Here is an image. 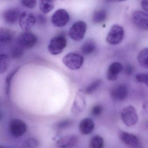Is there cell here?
<instances>
[{
	"label": "cell",
	"instance_id": "f1b7e54d",
	"mask_svg": "<svg viewBox=\"0 0 148 148\" xmlns=\"http://www.w3.org/2000/svg\"><path fill=\"white\" fill-rule=\"evenodd\" d=\"M23 145L24 147L26 148H35L38 147V142L36 138L30 137L27 138L25 141Z\"/></svg>",
	"mask_w": 148,
	"mask_h": 148
},
{
	"label": "cell",
	"instance_id": "7a4b0ae2",
	"mask_svg": "<svg viewBox=\"0 0 148 148\" xmlns=\"http://www.w3.org/2000/svg\"><path fill=\"white\" fill-rule=\"evenodd\" d=\"M38 41V37L31 31H24L17 39L18 45L24 49H30L35 46Z\"/></svg>",
	"mask_w": 148,
	"mask_h": 148
},
{
	"label": "cell",
	"instance_id": "f546056e",
	"mask_svg": "<svg viewBox=\"0 0 148 148\" xmlns=\"http://www.w3.org/2000/svg\"><path fill=\"white\" fill-rule=\"evenodd\" d=\"M137 82L141 84H143L148 86V74L147 73H138L136 76Z\"/></svg>",
	"mask_w": 148,
	"mask_h": 148
},
{
	"label": "cell",
	"instance_id": "d6986e66",
	"mask_svg": "<svg viewBox=\"0 0 148 148\" xmlns=\"http://www.w3.org/2000/svg\"><path fill=\"white\" fill-rule=\"evenodd\" d=\"M54 7V0H40L39 8L44 14L51 12Z\"/></svg>",
	"mask_w": 148,
	"mask_h": 148
},
{
	"label": "cell",
	"instance_id": "5b68a950",
	"mask_svg": "<svg viewBox=\"0 0 148 148\" xmlns=\"http://www.w3.org/2000/svg\"><path fill=\"white\" fill-rule=\"evenodd\" d=\"M124 38V30L121 26L114 25L111 28L106 37L108 44L116 45L121 43Z\"/></svg>",
	"mask_w": 148,
	"mask_h": 148
},
{
	"label": "cell",
	"instance_id": "6da1fadb",
	"mask_svg": "<svg viewBox=\"0 0 148 148\" xmlns=\"http://www.w3.org/2000/svg\"><path fill=\"white\" fill-rule=\"evenodd\" d=\"M8 130L10 134L14 137H21L27 132V125L22 119H13L9 122Z\"/></svg>",
	"mask_w": 148,
	"mask_h": 148
},
{
	"label": "cell",
	"instance_id": "ba28073f",
	"mask_svg": "<svg viewBox=\"0 0 148 148\" xmlns=\"http://www.w3.org/2000/svg\"><path fill=\"white\" fill-rule=\"evenodd\" d=\"M86 107L85 92L82 90H79L76 93L73 104L71 107V112L75 115H79L84 110Z\"/></svg>",
	"mask_w": 148,
	"mask_h": 148
},
{
	"label": "cell",
	"instance_id": "8992f818",
	"mask_svg": "<svg viewBox=\"0 0 148 148\" xmlns=\"http://www.w3.org/2000/svg\"><path fill=\"white\" fill-rule=\"evenodd\" d=\"M86 28L87 25L85 22L82 21H77L70 28L69 36L74 41H81L84 37Z\"/></svg>",
	"mask_w": 148,
	"mask_h": 148
},
{
	"label": "cell",
	"instance_id": "4316f807",
	"mask_svg": "<svg viewBox=\"0 0 148 148\" xmlns=\"http://www.w3.org/2000/svg\"><path fill=\"white\" fill-rule=\"evenodd\" d=\"M24 53V49L19 45L13 47L11 49V57L14 59H18L21 58Z\"/></svg>",
	"mask_w": 148,
	"mask_h": 148
},
{
	"label": "cell",
	"instance_id": "d4e9b609",
	"mask_svg": "<svg viewBox=\"0 0 148 148\" xmlns=\"http://www.w3.org/2000/svg\"><path fill=\"white\" fill-rule=\"evenodd\" d=\"M96 49L95 42L92 40H88L81 47L82 52L86 55H89L92 53Z\"/></svg>",
	"mask_w": 148,
	"mask_h": 148
},
{
	"label": "cell",
	"instance_id": "83f0119b",
	"mask_svg": "<svg viewBox=\"0 0 148 148\" xmlns=\"http://www.w3.org/2000/svg\"><path fill=\"white\" fill-rule=\"evenodd\" d=\"M73 123L72 120L71 119H66L60 121L57 123L56 127L59 130H64L70 127Z\"/></svg>",
	"mask_w": 148,
	"mask_h": 148
},
{
	"label": "cell",
	"instance_id": "9a60e30c",
	"mask_svg": "<svg viewBox=\"0 0 148 148\" xmlns=\"http://www.w3.org/2000/svg\"><path fill=\"white\" fill-rule=\"evenodd\" d=\"M123 65L119 62H115L110 65L106 73V78L109 81H113L117 79L119 74L123 71Z\"/></svg>",
	"mask_w": 148,
	"mask_h": 148
},
{
	"label": "cell",
	"instance_id": "5bb4252c",
	"mask_svg": "<svg viewBox=\"0 0 148 148\" xmlns=\"http://www.w3.org/2000/svg\"><path fill=\"white\" fill-rule=\"evenodd\" d=\"M79 138L75 135H69L61 138L57 141L56 145L59 148H71L78 144Z\"/></svg>",
	"mask_w": 148,
	"mask_h": 148
},
{
	"label": "cell",
	"instance_id": "d590c367",
	"mask_svg": "<svg viewBox=\"0 0 148 148\" xmlns=\"http://www.w3.org/2000/svg\"><path fill=\"white\" fill-rule=\"evenodd\" d=\"M2 114L1 112H0V120L2 119Z\"/></svg>",
	"mask_w": 148,
	"mask_h": 148
},
{
	"label": "cell",
	"instance_id": "7c38bea8",
	"mask_svg": "<svg viewBox=\"0 0 148 148\" xmlns=\"http://www.w3.org/2000/svg\"><path fill=\"white\" fill-rule=\"evenodd\" d=\"M128 94V90L125 84H119L114 87L111 92V97L114 101H123L127 98Z\"/></svg>",
	"mask_w": 148,
	"mask_h": 148
},
{
	"label": "cell",
	"instance_id": "d6a6232c",
	"mask_svg": "<svg viewBox=\"0 0 148 148\" xmlns=\"http://www.w3.org/2000/svg\"><path fill=\"white\" fill-rule=\"evenodd\" d=\"M133 71V68L131 65H128L126 66L125 68V73L126 75L130 76L131 75Z\"/></svg>",
	"mask_w": 148,
	"mask_h": 148
},
{
	"label": "cell",
	"instance_id": "484cf974",
	"mask_svg": "<svg viewBox=\"0 0 148 148\" xmlns=\"http://www.w3.org/2000/svg\"><path fill=\"white\" fill-rule=\"evenodd\" d=\"M101 84L102 80L101 79H97L95 80L86 88L85 93L88 95L92 94L99 88Z\"/></svg>",
	"mask_w": 148,
	"mask_h": 148
},
{
	"label": "cell",
	"instance_id": "44dd1931",
	"mask_svg": "<svg viewBox=\"0 0 148 148\" xmlns=\"http://www.w3.org/2000/svg\"><path fill=\"white\" fill-rule=\"evenodd\" d=\"M21 66H17L13 69L10 73L8 75L5 80V92L8 96H10L11 86L12 82L14 77L20 69Z\"/></svg>",
	"mask_w": 148,
	"mask_h": 148
},
{
	"label": "cell",
	"instance_id": "4fadbf2b",
	"mask_svg": "<svg viewBox=\"0 0 148 148\" xmlns=\"http://www.w3.org/2000/svg\"><path fill=\"white\" fill-rule=\"evenodd\" d=\"M133 21L136 25L144 30L148 29V15L144 12L136 11L133 14Z\"/></svg>",
	"mask_w": 148,
	"mask_h": 148
},
{
	"label": "cell",
	"instance_id": "ac0fdd59",
	"mask_svg": "<svg viewBox=\"0 0 148 148\" xmlns=\"http://www.w3.org/2000/svg\"><path fill=\"white\" fill-rule=\"evenodd\" d=\"M14 38V33L12 30L6 28H0V43H10Z\"/></svg>",
	"mask_w": 148,
	"mask_h": 148
},
{
	"label": "cell",
	"instance_id": "30bf717a",
	"mask_svg": "<svg viewBox=\"0 0 148 148\" xmlns=\"http://www.w3.org/2000/svg\"><path fill=\"white\" fill-rule=\"evenodd\" d=\"M69 20V14L64 9L57 10L51 17L52 23L56 27H62L65 26Z\"/></svg>",
	"mask_w": 148,
	"mask_h": 148
},
{
	"label": "cell",
	"instance_id": "cb8c5ba5",
	"mask_svg": "<svg viewBox=\"0 0 148 148\" xmlns=\"http://www.w3.org/2000/svg\"><path fill=\"white\" fill-rule=\"evenodd\" d=\"M89 145L90 148H102L104 145V141L101 136H95L91 138Z\"/></svg>",
	"mask_w": 148,
	"mask_h": 148
},
{
	"label": "cell",
	"instance_id": "603a6c76",
	"mask_svg": "<svg viewBox=\"0 0 148 148\" xmlns=\"http://www.w3.org/2000/svg\"><path fill=\"white\" fill-rule=\"evenodd\" d=\"M148 49L147 48L142 50L138 56V60L140 65L144 68H148Z\"/></svg>",
	"mask_w": 148,
	"mask_h": 148
},
{
	"label": "cell",
	"instance_id": "277c9868",
	"mask_svg": "<svg viewBox=\"0 0 148 148\" xmlns=\"http://www.w3.org/2000/svg\"><path fill=\"white\" fill-rule=\"evenodd\" d=\"M66 39L63 36H58L52 38L48 46V50L51 54L57 55L63 52L66 47Z\"/></svg>",
	"mask_w": 148,
	"mask_h": 148
},
{
	"label": "cell",
	"instance_id": "3957f363",
	"mask_svg": "<svg viewBox=\"0 0 148 148\" xmlns=\"http://www.w3.org/2000/svg\"><path fill=\"white\" fill-rule=\"evenodd\" d=\"M120 116L124 123L129 127L135 125L138 122L136 110L132 106H129L123 108L121 111Z\"/></svg>",
	"mask_w": 148,
	"mask_h": 148
},
{
	"label": "cell",
	"instance_id": "4dcf8cb0",
	"mask_svg": "<svg viewBox=\"0 0 148 148\" xmlns=\"http://www.w3.org/2000/svg\"><path fill=\"white\" fill-rule=\"evenodd\" d=\"M22 5L29 9H33L36 6L37 0H21Z\"/></svg>",
	"mask_w": 148,
	"mask_h": 148
},
{
	"label": "cell",
	"instance_id": "1f68e13d",
	"mask_svg": "<svg viewBox=\"0 0 148 148\" xmlns=\"http://www.w3.org/2000/svg\"><path fill=\"white\" fill-rule=\"evenodd\" d=\"M103 111V107L100 105L97 104L92 107L91 110V113L93 116H99L101 115Z\"/></svg>",
	"mask_w": 148,
	"mask_h": 148
},
{
	"label": "cell",
	"instance_id": "836d02e7",
	"mask_svg": "<svg viewBox=\"0 0 148 148\" xmlns=\"http://www.w3.org/2000/svg\"><path fill=\"white\" fill-rule=\"evenodd\" d=\"M142 5L144 10L147 12L148 9V0H143Z\"/></svg>",
	"mask_w": 148,
	"mask_h": 148
},
{
	"label": "cell",
	"instance_id": "e0dca14e",
	"mask_svg": "<svg viewBox=\"0 0 148 148\" xmlns=\"http://www.w3.org/2000/svg\"><path fill=\"white\" fill-rule=\"evenodd\" d=\"M94 128L95 124L93 120L89 118L82 119L79 123V130L84 135H88L91 133L94 130Z\"/></svg>",
	"mask_w": 148,
	"mask_h": 148
},
{
	"label": "cell",
	"instance_id": "2e32d148",
	"mask_svg": "<svg viewBox=\"0 0 148 148\" xmlns=\"http://www.w3.org/2000/svg\"><path fill=\"white\" fill-rule=\"evenodd\" d=\"M119 137L124 143L130 147H137L140 145L139 139L134 134L122 132L120 133Z\"/></svg>",
	"mask_w": 148,
	"mask_h": 148
},
{
	"label": "cell",
	"instance_id": "52a82bcc",
	"mask_svg": "<svg viewBox=\"0 0 148 148\" xmlns=\"http://www.w3.org/2000/svg\"><path fill=\"white\" fill-rule=\"evenodd\" d=\"M84 61L83 56L73 53H68L63 59V64L67 68L72 70L79 69L83 65Z\"/></svg>",
	"mask_w": 148,
	"mask_h": 148
},
{
	"label": "cell",
	"instance_id": "ffe728a7",
	"mask_svg": "<svg viewBox=\"0 0 148 148\" xmlns=\"http://www.w3.org/2000/svg\"><path fill=\"white\" fill-rule=\"evenodd\" d=\"M11 64L10 57L5 54H0V74H3L8 70Z\"/></svg>",
	"mask_w": 148,
	"mask_h": 148
},
{
	"label": "cell",
	"instance_id": "8d00e7d4",
	"mask_svg": "<svg viewBox=\"0 0 148 148\" xmlns=\"http://www.w3.org/2000/svg\"><path fill=\"white\" fill-rule=\"evenodd\" d=\"M3 147H4V146H2L1 145H0V148H3Z\"/></svg>",
	"mask_w": 148,
	"mask_h": 148
},
{
	"label": "cell",
	"instance_id": "7402d4cb",
	"mask_svg": "<svg viewBox=\"0 0 148 148\" xmlns=\"http://www.w3.org/2000/svg\"><path fill=\"white\" fill-rule=\"evenodd\" d=\"M106 12L103 9H101L94 13L92 15V21L95 24H100L104 21L106 20Z\"/></svg>",
	"mask_w": 148,
	"mask_h": 148
},
{
	"label": "cell",
	"instance_id": "8fae6325",
	"mask_svg": "<svg viewBox=\"0 0 148 148\" xmlns=\"http://www.w3.org/2000/svg\"><path fill=\"white\" fill-rule=\"evenodd\" d=\"M20 14V10L19 8H9L4 12L2 18L4 21L7 24L15 25L18 21Z\"/></svg>",
	"mask_w": 148,
	"mask_h": 148
},
{
	"label": "cell",
	"instance_id": "9c48e42d",
	"mask_svg": "<svg viewBox=\"0 0 148 148\" xmlns=\"http://www.w3.org/2000/svg\"><path fill=\"white\" fill-rule=\"evenodd\" d=\"M19 22L20 26L23 31H29L35 25L36 18L33 14L26 11L21 14Z\"/></svg>",
	"mask_w": 148,
	"mask_h": 148
},
{
	"label": "cell",
	"instance_id": "e575fe53",
	"mask_svg": "<svg viewBox=\"0 0 148 148\" xmlns=\"http://www.w3.org/2000/svg\"><path fill=\"white\" fill-rule=\"evenodd\" d=\"M114 1L117 2H122V1H125L126 0H114Z\"/></svg>",
	"mask_w": 148,
	"mask_h": 148
}]
</instances>
